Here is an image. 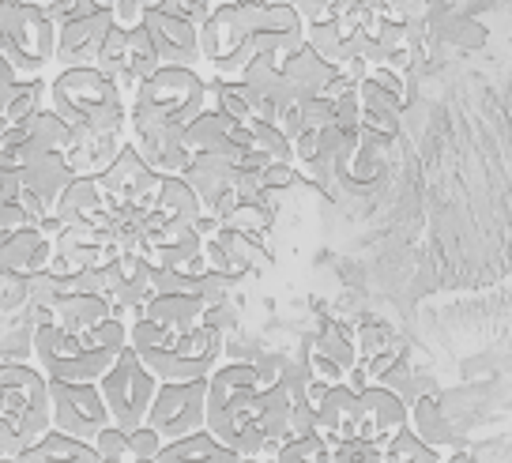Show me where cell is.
I'll use <instances>...</instances> for the list:
<instances>
[{
  "label": "cell",
  "mask_w": 512,
  "mask_h": 463,
  "mask_svg": "<svg viewBox=\"0 0 512 463\" xmlns=\"http://www.w3.org/2000/svg\"><path fill=\"white\" fill-rule=\"evenodd\" d=\"M162 445H166V441H162L151 426H136V430H128V460H140V456H159Z\"/></svg>",
  "instance_id": "obj_50"
},
{
  "label": "cell",
  "mask_w": 512,
  "mask_h": 463,
  "mask_svg": "<svg viewBox=\"0 0 512 463\" xmlns=\"http://www.w3.org/2000/svg\"><path fill=\"white\" fill-rule=\"evenodd\" d=\"M234 170H238V166L230 159H223V155H215V151H196L181 177H185L192 185V192L200 196L204 211H211L223 192L234 189Z\"/></svg>",
  "instance_id": "obj_21"
},
{
  "label": "cell",
  "mask_w": 512,
  "mask_h": 463,
  "mask_svg": "<svg viewBox=\"0 0 512 463\" xmlns=\"http://www.w3.org/2000/svg\"><path fill=\"white\" fill-rule=\"evenodd\" d=\"M16 460L19 463H98V452L87 441H76V437H68L61 430H49L27 452H19Z\"/></svg>",
  "instance_id": "obj_28"
},
{
  "label": "cell",
  "mask_w": 512,
  "mask_h": 463,
  "mask_svg": "<svg viewBox=\"0 0 512 463\" xmlns=\"http://www.w3.org/2000/svg\"><path fill=\"white\" fill-rule=\"evenodd\" d=\"M102 208H106V200H102V189H98V177L76 174L64 185L61 196H57L53 215H57L64 226H72V223H91Z\"/></svg>",
  "instance_id": "obj_27"
},
{
  "label": "cell",
  "mask_w": 512,
  "mask_h": 463,
  "mask_svg": "<svg viewBox=\"0 0 512 463\" xmlns=\"http://www.w3.org/2000/svg\"><path fill=\"white\" fill-rule=\"evenodd\" d=\"M230 279L226 275H219V272H204L200 275V298H204V305H215V302H223V298H230Z\"/></svg>",
  "instance_id": "obj_54"
},
{
  "label": "cell",
  "mask_w": 512,
  "mask_h": 463,
  "mask_svg": "<svg viewBox=\"0 0 512 463\" xmlns=\"http://www.w3.org/2000/svg\"><path fill=\"white\" fill-rule=\"evenodd\" d=\"M332 125L343 128V132H358V128H362V98H358V87L336 98V117H332Z\"/></svg>",
  "instance_id": "obj_48"
},
{
  "label": "cell",
  "mask_w": 512,
  "mask_h": 463,
  "mask_svg": "<svg viewBox=\"0 0 512 463\" xmlns=\"http://www.w3.org/2000/svg\"><path fill=\"white\" fill-rule=\"evenodd\" d=\"M260 181H264V189L287 192V189H294V185H302V174H298L294 162H272V166L260 174Z\"/></svg>",
  "instance_id": "obj_51"
},
{
  "label": "cell",
  "mask_w": 512,
  "mask_h": 463,
  "mask_svg": "<svg viewBox=\"0 0 512 463\" xmlns=\"http://www.w3.org/2000/svg\"><path fill=\"white\" fill-rule=\"evenodd\" d=\"M200 324H208V328L223 332V336H234L241 324L238 305L230 302V298H223V302H215V305H204V320H200Z\"/></svg>",
  "instance_id": "obj_45"
},
{
  "label": "cell",
  "mask_w": 512,
  "mask_h": 463,
  "mask_svg": "<svg viewBox=\"0 0 512 463\" xmlns=\"http://www.w3.org/2000/svg\"><path fill=\"white\" fill-rule=\"evenodd\" d=\"M358 98H362V110L366 113H388V117H403V106H407L403 98L384 91L381 83H373L369 76L358 83Z\"/></svg>",
  "instance_id": "obj_41"
},
{
  "label": "cell",
  "mask_w": 512,
  "mask_h": 463,
  "mask_svg": "<svg viewBox=\"0 0 512 463\" xmlns=\"http://www.w3.org/2000/svg\"><path fill=\"white\" fill-rule=\"evenodd\" d=\"M392 4H407V0H392Z\"/></svg>",
  "instance_id": "obj_63"
},
{
  "label": "cell",
  "mask_w": 512,
  "mask_h": 463,
  "mask_svg": "<svg viewBox=\"0 0 512 463\" xmlns=\"http://www.w3.org/2000/svg\"><path fill=\"white\" fill-rule=\"evenodd\" d=\"M238 463H264V460H238Z\"/></svg>",
  "instance_id": "obj_62"
},
{
  "label": "cell",
  "mask_w": 512,
  "mask_h": 463,
  "mask_svg": "<svg viewBox=\"0 0 512 463\" xmlns=\"http://www.w3.org/2000/svg\"><path fill=\"white\" fill-rule=\"evenodd\" d=\"M144 31L151 38V46L159 53L162 64H181V68H196L204 61L200 53V27L185 16H166L155 4L144 12Z\"/></svg>",
  "instance_id": "obj_15"
},
{
  "label": "cell",
  "mask_w": 512,
  "mask_h": 463,
  "mask_svg": "<svg viewBox=\"0 0 512 463\" xmlns=\"http://www.w3.org/2000/svg\"><path fill=\"white\" fill-rule=\"evenodd\" d=\"M98 452V460H106V456H121V460H128V430H121V426H102L98 430V437L91 441Z\"/></svg>",
  "instance_id": "obj_49"
},
{
  "label": "cell",
  "mask_w": 512,
  "mask_h": 463,
  "mask_svg": "<svg viewBox=\"0 0 512 463\" xmlns=\"http://www.w3.org/2000/svg\"><path fill=\"white\" fill-rule=\"evenodd\" d=\"M302 358L309 362L313 377L324 384H339L354 366H358V343H354V328L343 320H324L317 336L302 343Z\"/></svg>",
  "instance_id": "obj_14"
},
{
  "label": "cell",
  "mask_w": 512,
  "mask_h": 463,
  "mask_svg": "<svg viewBox=\"0 0 512 463\" xmlns=\"http://www.w3.org/2000/svg\"><path fill=\"white\" fill-rule=\"evenodd\" d=\"M275 463H332V445L324 441V433H309V437H290L279 445L272 456Z\"/></svg>",
  "instance_id": "obj_36"
},
{
  "label": "cell",
  "mask_w": 512,
  "mask_h": 463,
  "mask_svg": "<svg viewBox=\"0 0 512 463\" xmlns=\"http://www.w3.org/2000/svg\"><path fill=\"white\" fill-rule=\"evenodd\" d=\"M159 68H162V61H159V53H155V46H151V38H147L144 23L128 27V80L140 87V83L151 80Z\"/></svg>",
  "instance_id": "obj_34"
},
{
  "label": "cell",
  "mask_w": 512,
  "mask_h": 463,
  "mask_svg": "<svg viewBox=\"0 0 512 463\" xmlns=\"http://www.w3.org/2000/svg\"><path fill=\"white\" fill-rule=\"evenodd\" d=\"M117 27V19L106 4L98 0H80L68 16L57 23V53L53 64L61 68H80V64H95L102 46H106V34Z\"/></svg>",
  "instance_id": "obj_11"
},
{
  "label": "cell",
  "mask_w": 512,
  "mask_h": 463,
  "mask_svg": "<svg viewBox=\"0 0 512 463\" xmlns=\"http://www.w3.org/2000/svg\"><path fill=\"white\" fill-rule=\"evenodd\" d=\"M332 463H381V448L354 433L332 445Z\"/></svg>",
  "instance_id": "obj_44"
},
{
  "label": "cell",
  "mask_w": 512,
  "mask_h": 463,
  "mask_svg": "<svg viewBox=\"0 0 512 463\" xmlns=\"http://www.w3.org/2000/svg\"><path fill=\"white\" fill-rule=\"evenodd\" d=\"M358 400H362L358 437L373 441L377 448L388 445V441H392V437L411 422V407H407L396 392H388L384 384H369L366 392H358Z\"/></svg>",
  "instance_id": "obj_16"
},
{
  "label": "cell",
  "mask_w": 512,
  "mask_h": 463,
  "mask_svg": "<svg viewBox=\"0 0 512 463\" xmlns=\"http://www.w3.org/2000/svg\"><path fill=\"white\" fill-rule=\"evenodd\" d=\"M279 384L290 392V400H305V396H309V384H313V369H309V362H305V358H298V362H283Z\"/></svg>",
  "instance_id": "obj_46"
},
{
  "label": "cell",
  "mask_w": 512,
  "mask_h": 463,
  "mask_svg": "<svg viewBox=\"0 0 512 463\" xmlns=\"http://www.w3.org/2000/svg\"><path fill=\"white\" fill-rule=\"evenodd\" d=\"M381 463H441V448L426 445L411 426H403V430L381 448Z\"/></svg>",
  "instance_id": "obj_33"
},
{
  "label": "cell",
  "mask_w": 512,
  "mask_h": 463,
  "mask_svg": "<svg viewBox=\"0 0 512 463\" xmlns=\"http://www.w3.org/2000/svg\"><path fill=\"white\" fill-rule=\"evenodd\" d=\"M305 42L317 49L328 64H343V61H351V57L362 53L366 34L339 16L336 23H324V27H305Z\"/></svg>",
  "instance_id": "obj_25"
},
{
  "label": "cell",
  "mask_w": 512,
  "mask_h": 463,
  "mask_svg": "<svg viewBox=\"0 0 512 463\" xmlns=\"http://www.w3.org/2000/svg\"><path fill=\"white\" fill-rule=\"evenodd\" d=\"M208 110V80L196 68L162 64L159 72L128 98V136L132 132H174L189 128Z\"/></svg>",
  "instance_id": "obj_4"
},
{
  "label": "cell",
  "mask_w": 512,
  "mask_h": 463,
  "mask_svg": "<svg viewBox=\"0 0 512 463\" xmlns=\"http://www.w3.org/2000/svg\"><path fill=\"white\" fill-rule=\"evenodd\" d=\"M204 418H208V377L159 381V392L147 407L144 426H151L162 441H177V437L204 430Z\"/></svg>",
  "instance_id": "obj_9"
},
{
  "label": "cell",
  "mask_w": 512,
  "mask_h": 463,
  "mask_svg": "<svg viewBox=\"0 0 512 463\" xmlns=\"http://www.w3.org/2000/svg\"><path fill=\"white\" fill-rule=\"evenodd\" d=\"M155 460L159 463H238L241 456L234 448H226L215 433L196 430V433H189V437L166 441Z\"/></svg>",
  "instance_id": "obj_24"
},
{
  "label": "cell",
  "mask_w": 512,
  "mask_h": 463,
  "mask_svg": "<svg viewBox=\"0 0 512 463\" xmlns=\"http://www.w3.org/2000/svg\"><path fill=\"white\" fill-rule=\"evenodd\" d=\"M53 430L49 415V377L31 362L0 366V460H16L19 452Z\"/></svg>",
  "instance_id": "obj_5"
},
{
  "label": "cell",
  "mask_w": 512,
  "mask_h": 463,
  "mask_svg": "<svg viewBox=\"0 0 512 463\" xmlns=\"http://www.w3.org/2000/svg\"><path fill=\"white\" fill-rule=\"evenodd\" d=\"M34 4H38V8H42V12H46L53 23H61V19L68 16V12H72L80 0H34Z\"/></svg>",
  "instance_id": "obj_57"
},
{
  "label": "cell",
  "mask_w": 512,
  "mask_h": 463,
  "mask_svg": "<svg viewBox=\"0 0 512 463\" xmlns=\"http://www.w3.org/2000/svg\"><path fill=\"white\" fill-rule=\"evenodd\" d=\"M249 132H253V144L268 151L275 162H294V144L279 132V125L264 121V117H249Z\"/></svg>",
  "instance_id": "obj_39"
},
{
  "label": "cell",
  "mask_w": 512,
  "mask_h": 463,
  "mask_svg": "<svg viewBox=\"0 0 512 463\" xmlns=\"http://www.w3.org/2000/svg\"><path fill=\"white\" fill-rule=\"evenodd\" d=\"M204 260L211 272L226 275L230 283H238L245 275H264L275 264V253L260 234H245L234 226H219L215 238L204 241Z\"/></svg>",
  "instance_id": "obj_13"
},
{
  "label": "cell",
  "mask_w": 512,
  "mask_h": 463,
  "mask_svg": "<svg viewBox=\"0 0 512 463\" xmlns=\"http://www.w3.org/2000/svg\"><path fill=\"white\" fill-rule=\"evenodd\" d=\"M31 358L49 381L72 384H98V377H106V369L117 362V354L98 347L87 332L72 336V332H64L57 320L31 328Z\"/></svg>",
  "instance_id": "obj_7"
},
{
  "label": "cell",
  "mask_w": 512,
  "mask_h": 463,
  "mask_svg": "<svg viewBox=\"0 0 512 463\" xmlns=\"http://www.w3.org/2000/svg\"><path fill=\"white\" fill-rule=\"evenodd\" d=\"M151 260L162 264V268H174V272H185V275H200L208 272V260H204V238L189 230V234H181V238L166 241V245H155L151 249Z\"/></svg>",
  "instance_id": "obj_30"
},
{
  "label": "cell",
  "mask_w": 512,
  "mask_h": 463,
  "mask_svg": "<svg viewBox=\"0 0 512 463\" xmlns=\"http://www.w3.org/2000/svg\"><path fill=\"white\" fill-rule=\"evenodd\" d=\"M23 170V189L34 192L49 211L57 204V196L64 192V185L72 181V166L64 159V151H42V155H31V159L19 166Z\"/></svg>",
  "instance_id": "obj_22"
},
{
  "label": "cell",
  "mask_w": 512,
  "mask_h": 463,
  "mask_svg": "<svg viewBox=\"0 0 512 463\" xmlns=\"http://www.w3.org/2000/svg\"><path fill=\"white\" fill-rule=\"evenodd\" d=\"M189 128H174V132H132L128 136V144L136 147L144 162L162 177H174V174H185V166L192 162V151L189 147V136H185Z\"/></svg>",
  "instance_id": "obj_18"
},
{
  "label": "cell",
  "mask_w": 512,
  "mask_h": 463,
  "mask_svg": "<svg viewBox=\"0 0 512 463\" xmlns=\"http://www.w3.org/2000/svg\"><path fill=\"white\" fill-rule=\"evenodd\" d=\"M219 219H215V215H211V211H200V215H196V219H192V230H196V234H200V238L208 241V238H215V234H219Z\"/></svg>",
  "instance_id": "obj_58"
},
{
  "label": "cell",
  "mask_w": 512,
  "mask_h": 463,
  "mask_svg": "<svg viewBox=\"0 0 512 463\" xmlns=\"http://www.w3.org/2000/svg\"><path fill=\"white\" fill-rule=\"evenodd\" d=\"M279 68H283V80L290 83V91H294L298 98L324 95V87L336 80V72H339L336 64L324 61L309 42H305L302 49H294L290 57H283Z\"/></svg>",
  "instance_id": "obj_20"
},
{
  "label": "cell",
  "mask_w": 512,
  "mask_h": 463,
  "mask_svg": "<svg viewBox=\"0 0 512 463\" xmlns=\"http://www.w3.org/2000/svg\"><path fill=\"white\" fill-rule=\"evenodd\" d=\"M53 241L38 226L0 234V279H34L49 268Z\"/></svg>",
  "instance_id": "obj_17"
},
{
  "label": "cell",
  "mask_w": 512,
  "mask_h": 463,
  "mask_svg": "<svg viewBox=\"0 0 512 463\" xmlns=\"http://www.w3.org/2000/svg\"><path fill=\"white\" fill-rule=\"evenodd\" d=\"M98 392L110 407V422L121 430H136L144 426L147 407L159 392V377L140 362V354L125 347L117 354V362L106 369V377H98Z\"/></svg>",
  "instance_id": "obj_8"
},
{
  "label": "cell",
  "mask_w": 512,
  "mask_h": 463,
  "mask_svg": "<svg viewBox=\"0 0 512 463\" xmlns=\"http://www.w3.org/2000/svg\"><path fill=\"white\" fill-rule=\"evenodd\" d=\"M317 418H320V433H324L328 445H336L343 437H354L358 433V418H362L358 392L347 381L328 384V392L317 403Z\"/></svg>",
  "instance_id": "obj_19"
},
{
  "label": "cell",
  "mask_w": 512,
  "mask_h": 463,
  "mask_svg": "<svg viewBox=\"0 0 512 463\" xmlns=\"http://www.w3.org/2000/svg\"><path fill=\"white\" fill-rule=\"evenodd\" d=\"M411 430L426 441V445L433 448H445L456 441V430H452V422L445 418V411H441V403L433 400V396H418L415 403H411V422H407Z\"/></svg>",
  "instance_id": "obj_31"
},
{
  "label": "cell",
  "mask_w": 512,
  "mask_h": 463,
  "mask_svg": "<svg viewBox=\"0 0 512 463\" xmlns=\"http://www.w3.org/2000/svg\"><path fill=\"white\" fill-rule=\"evenodd\" d=\"M46 106L76 136H128V98L95 64L61 68L46 87Z\"/></svg>",
  "instance_id": "obj_2"
},
{
  "label": "cell",
  "mask_w": 512,
  "mask_h": 463,
  "mask_svg": "<svg viewBox=\"0 0 512 463\" xmlns=\"http://www.w3.org/2000/svg\"><path fill=\"white\" fill-rule=\"evenodd\" d=\"M98 463H128V460H121V456H106V460H98Z\"/></svg>",
  "instance_id": "obj_61"
},
{
  "label": "cell",
  "mask_w": 512,
  "mask_h": 463,
  "mask_svg": "<svg viewBox=\"0 0 512 463\" xmlns=\"http://www.w3.org/2000/svg\"><path fill=\"white\" fill-rule=\"evenodd\" d=\"M46 87H49V83L42 80V76L19 80L16 91H12V98H8V106H4V121L19 125V121L34 117L38 110H46Z\"/></svg>",
  "instance_id": "obj_35"
},
{
  "label": "cell",
  "mask_w": 512,
  "mask_h": 463,
  "mask_svg": "<svg viewBox=\"0 0 512 463\" xmlns=\"http://www.w3.org/2000/svg\"><path fill=\"white\" fill-rule=\"evenodd\" d=\"M0 463H19V460H0Z\"/></svg>",
  "instance_id": "obj_64"
},
{
  "label": "cell",
  "mask_w": 512,
  "mask_h": 463,
  "mask_svg": "<svg viewBox=\"0 0 512 463\" xmlns=\"http://www.w3.org/2000/svg\"><path fill=\"white\" fill-rule=\"evenodd\" d=\"M208 106L211 110H223L226 117H234V121H249L253 113H249V102H245V87L241 80H208Z\"/></svg>",
  "instance_id": "obj_37"
},
{
  "label": "cell",
  "mask_w": 512,
  "mask_h": 463,
  "mask_svg": "<svg viewBox=\"0 0 512 463\" xmlns=\"http://www.w3.org/2000/svg\"><path fill=\"white\" fill-rule=\"evenodd\" d=\"M151 290L155 294H200V279L174 272V268H162V264H151Z\"/></svg>",
  "instance_id": "obj_43"
},
{
  "label": "cell",
  "mask_w": 512,
  "mask_h": 463,
  "mask_svg": "<svg viewBox=\"0 0 512 463\" xmlns=\"http://www.w3.org/2000/svg\"><path fill=\"white\" fill-rule=\"evenodd\" d=\"M128 463H159L155 456H140V460H128Z\"/></svg>",
  "instance_id": "obj_60"
},
{
  "label": "cell",
  "mask_w": 512,
  "mask_h": 463,
  "mask_svg": "<svg viewBox=\"0 0 512 463\" xmlns=\"http://www.w3.org/2000/svg\"><path fill=\"white\" fill-rule=\"evenodd\" d=\"M294 166H305V162H313L320 155V128H302L294 140Z\"/></svg>",
  "instance_id": "obj_53"
},
{
  "label": "cell",
  "mask_w": 512,
  "mask_h": 463,
  "mask_svg": "<svg viewBox=\"0 0 512 463\" xmlns=\"http://www.w3.org/2000/svg\"><path fill=\"white\" fill-rule=\"evenodd\" d=\"M268 0H223L219 12L200 27V53L219 80H238L256 57V38L264 27Z\"/></svg>",
  "instance_id": "obj_6"
},
{
  "label": "cell",
  "mask_w": 512,
  "mask_h": 463,
  "mask_svg": "<svg viewBox=\"0 0 512 463\" xmlns=\"http://www.w3.org/2000/svg\"><path fill=\"white\" fill-rule=\"evenodd\" d=\"M128 136H76L72 147L64 151V159L72 166V174L80 177H98L113 159H117V151L125 147Z\"/></svg>",
  "instance_id": "obj_29"
},
{
  "label": "cell",
  "mask_w": 512,
  "mask_h": 463,
  "mask_svg": "<svg viewBox=\"0 0 512 463\" xmlns=\"http://www.w3.org/2000/svg\"><path fill=\"white\" fill-rule=\"evenodd\" d=\"M298 106H302L305 128H328L332 125V117H336V102H332V98H324V95L298 98Z\"/></svg>",
  "instance_id": "obj_47"
},
{
  "label": "cell",
  "mask_w": 512,
  "mask_h": 463,
  "mask_svg": "<svg viewBox=\"0 0 512 463\" xmlns=\"http://www.w3.org/2000/svg\"><path fill=\"white\" fill-rule=\"evenodd\" d=\"M140 317L155 320L166 332H192L204 320V298L200 294H151Z\"/></svg>",
  "instance_id": "obj_23"
},
{
  "label": "cell",
  "mask_w": 512,
  "mask_h": 463,
  "mask_svg": "<svg viewBox=\"0 0 512 463\" xmlns=\"http://www.w3.org/2000/svg\"><path fill=\"white\" fill-rule=\"evenodd\" d=\"M181 4H185V16H189L196 27H204V23L219 12V4H223V0H181Z\"/></svg>",
  "instance_id": "obj_55"
},
{
  "label": "cell",
  "mask_w": 512,
  "mask_h": 463,
  "mask_svg": "<svg viewBox=\"0 0 512 463\" xmlns=\"http://www.w3.org/2000/svg\"><path fill=\"white\" fill-rule=\"evenodd\" d=\"M204 430L215 433L241 460H268L272 445L264 433V396L253 362H219L208 377V418Z\"/></svg>",
  "instance_id": "obj_1"
},
{
  "label": "cell",
  "mask_w": 512,
  "mask_h": 463,
  "mask_svg": "<svg viewBox=\"0 0 512 463\" xmlns=\"http://www.w3.org/2000/svg\"><path fill=\"white\" fill-rule=\"evenodd\" d=\"M354 343H358V362H369L377 354L400 351V339L392 336V328L381 324V320H366L358 332H354Z\"/></svg>",
  "instance_id": "obj_38"
},
{
  "label": "cell",
  "mask_w": 512,
  "mask_h": 463,
  "mask_svg": "<svg viewBox=\"0 0 512 463\" xmlns=\"http://www.w3.org/2000/svg\"><path fill=\"white\" fill-rule=\"evenodd\" d=\"M23 192V170H0V200H19Z\"/></svg>",
  "instance_id": "obj_56"
},
{
  "label": "cell",
  "mask_w": 512,
  "mask_h": 463,
  "mask_svg": "<svg viewBox=\"0 0 512 463\" xmlns=\"http://www.w3.org/2000/svg\"><path fill=\"white\" fill-rule=\"evenodd\" d=\"M373 384H384L388 392H396V396H400V400L407 403V407H411V403H415L418 396H422V381H418V373L411 366H407L403 358H396V362L384 369V373Z\"/></svg>",
  "instance_id": "obj_40"
},
{
  "label": "cell",
  "mask_w": 512,
  "mask_h": 463,
  "mask_svg": "<svg viewBox=\"0 0 512 463\" xmlns=\"http://www.w3.org/2000/svg\"><path fill=\"white\" fill-rule=\"evenodd\" d=\"M317 430H320L317 407L309 400H294V407H290V437H309V433Z\"/></svg>",
  "instance_id": "obj_52"
},
{
  "label": "cell",
  "mask_w": 512,
  "mask_h": 463,
  "mask_svg": "<svg viewBox=\"0 0 512 463\" xmlns=\"http://www.w3.org/2000/svg\"><path fill=\"white\" fill-rule=\"evenodd\" d=\"M159 185L162 174H155L128 140L117 151V159L98 174V189L110 211H151L159 200Z\"/></svg>",
  "instance_id": "obj_10"
},
{
  "label": "cell",
  "mask_w": 512,
  "mask_h": 463,
  "mask_svg": "<svg viewBox=\"0 0 512 463\" xmlns=\"http://www.w3.org/2000/svg\"><path fill=\"white\" fill-rule=\"evenodd\" d=\"M106 317H113V309H110V298H102V294H64L53 305V320L61 324L64 332H72V336L91 332Z\"/></svg>",
  "instance_id": "obj_26"
},
{
  "label": "cell",
  "mask_w": 512,
  "mask_h": 463,
  "mask_svg": "<svg viewBox=\"0 0 512 463\" xmlns=\"http://www.w3.org/2000/svg\"><path fill=\"white\" fill-rule=\"evenodd\" d=\"M223 226H234V230H245V234L268 238V230L275 226V215L268 208H260V204H238L234 215H230Z\"/></svg>",
  "instance_id": "obj_42"
},
{
  "label": "cell",
  "mask_w": 512,
  "mask_h": 463,
  "mask_svg": "<svg viewBox=\"0 0 512 463\" xmlns=\"http://www.w3.org/2000/svg\"><path fill=\"white\" fill-rule=\"evenodd\" d=\"M49 415H53V430L87 445L95 441L102 426H110V407L102 400L98 384L49 381Z\"/></svg>",
  "instance_id": "obj_12"
},
{
  "label": "cell",
  "mask_w": 512,
  "mask_h": 463,
  "mask_svg": "<svg viewBox=\"0 0 512 463\" xmlns=\"http://www.w3.org/2000/svg\"><path fill=\"white\" fill-rule=\"evenodd\" d=\"M128 347L140 354L159 381H200L223 362L226 336L208 324H196L192 332H166L155 320H128Z\"/></svg>",
  "instance_id": "obj_3"
},
{
  "label": "cell",
  "mask_w": 512,
  "mask_h": 463,
  "mask_svg": "<svg viewBox=\"0 0 512 463\" xmlns=\"http://www.w3.org/2000/svg\"><path fill=\"white\" fill-rule=\"evenodd\" d=\"M155 211L166 215V219H177V223H192V219L204 211V204H200V196L192 192L189 181H185L181 174H174V177H162Z\"/></svg>",
  "instance_id": "obj_32"
},
{
  "label": "cell",
  "mask_w": 512,
  "mask_h": 463,
  "mask_svg": "<svg viewBox=\"0 0 512 463\" xmlns=\"http://www.w3.org/2000/svg\"><path fill=\"white\" fill-rule=\"evenodd\" d=\"M339 4H343V8H354V4H362V8H377L381 0H339Z\"/></svg>",
  "instance_id": "obj_59"
}]
</instances>
